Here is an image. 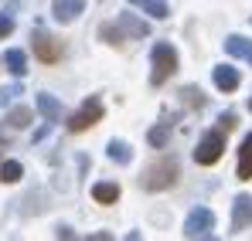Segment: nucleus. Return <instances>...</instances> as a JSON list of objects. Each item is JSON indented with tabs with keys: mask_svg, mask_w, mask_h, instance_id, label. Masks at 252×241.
I'll return each mask as SVG.
<instances>
[{
	"mask_svg": "<svg viewBox=\"0 0 252 241\" xmlns=\"http://www.w3.org/2000/svg\"><path fill=\"white\" fill-rule=\"evenodd\" d=\"M249 109H252V99H249Z\"/></svg>",
	"mask_w": 252,
	"mask_h": 241,
	"instance_id": "nucleus-25",
	"label": "nucleus"
},
{
	"mask_svg": "<svg viewBox=\"0 0 252 241\" xmlns=\"http://www.w3.org/2000/svg\"><path fill=\"white\" fill-rule=\"evenodd\" d=\"M221 153H225V133L221 129H211V133L201 136V143L194 150V160L201 163V166H211V163L221 160Z\"/></svg>",
	"mask_w": 252,
	"mask_h": 241,
	"instance_id": "nucleus-3",
	"label": "nucleus"
},
{
	"mask_svg": "<svg viewBox=\"0 0 252 241\" xmlns=\"http://www.w3.org/2000/svg\"><path fill=\"white\" fill-rule=\"evenodd\" d=\"M116 27H120V34H129V38H147V34H150V27H147L140 17H133V14H123Z\"/></svg>",
	"mask_w": 252,
	"mask_h": 241,
	"instance_id": "nucleus-12",
	"label": "nucleus"
},
{
	"mask_svg": "<svg viewBox=\"0 0 252 241\" xmlns=\"http://www.w3.org/2000/svg\"><path fill=\"white\" fill-rule=\"evenodd\" d=\"M38 112H41L48 122L62 119V102H58L55 95H38Z\"/></svg>",
	"mask_w": 252,
	"mask_h": 241,
	"instance_id": "nucleus-13",
	"label": "nucleus"
},
{
	"mask_svg": "<svg viewBox=\"0 0 252 241\" xmlns=\"http://www.w3.org/2000/svg\"><path fill=\"white\" fill-rule=\"evenodd\" d=\"M21 173H24V170H21V163H17V160H7L3 166H0V180H3V184H17Z\"/></svg>",
	"mask_w": 252,
	"mask_h": 241,
	"instance_id": "nucleus-18",
	"label": "nucleus"
},
{
	"mask_svg": "<svg viewBox=\"0 0 252 241\" xmlns=\"http://www.w3.org/2000/svg\"><path fill=\"white\" fill-rule=\"evenodd\" d=\"M106 153H109V160H113V163H129V160H133V150H129V143H123V139H109Z\"/></svg>",
	"mask_w": 252,
	"mask_h": 241,
	"instance_id": "nucleus-15",
	"label": "nucleus"
},
{
	"mask_svg": "<svg viewBox=\"0 0 252 241\" xmlns=\"http://www.w3.org/2000/svg\"><path fill=\"white\" fill-rule=\"evenodd\" d=\"M218 122H221V129H225V133H228V129H235V116H232V112H225Z\"/></svg>",
	"mask_w": 252,
	"mask_h": 241,
	"instance_id": "nucleus-24",
	"label": "nucleus"
},
{
	"mask_svg": "<svg viewBox=\"0 0 252 241\" xmlns=\"http://www.w3.org/2000/svg\"><path fill=\"white\" fill-rule=\"evenodd\" d=\"M147 139H150L154 146H164V143H167V139H170V122H164V126H154Z\"/></svg>",
	"mask_w": 252,
	"mask_h": 241,
	"instance_id": "nucleus-19",
	"label": "nucleus"
},
{
	"mask_svg": "<svg viewBox=\"0 0 252 241\" xmlns=\"http://www.w3.org/2000/svg\"><path fill=\"white\" fill-rule=\"evenodd\" d=\"M14 95H21V88H17V85H10V88H0V106H7Z\"/></svg>",
	"mask_w": 252,
	"mask_h": 241,
	"instance_id": "nucleus-22",
	"label": "nucleus"
},
{
	"mask_svg": "<svg viewBox=\"0 0 252 241\" xmlns=\"http://www.w3.org/2000/svg\"><path fill=\"white\" fill-rule=\"evenodd\" d=\"M181 95H184V102H188V106H198V109L205 106V95H201V88H194V85H188Z\"/></svg>",
	"mask_w": 252,
	"mask_h": 241,
	"instance_id": "nucleus-21",
	"label": "nucleus"
},
{
	"mask_svg": "<svg viewBox=\"0 0 252 241\" xmlns=\"http://www.w3.org/2000/svg\"><path fill=\"white\" fill-rule=\"evenodd\" d=\"M150 65H154V72H150V81L154 85H164V81L177 72V51L170 48V44H154V51H150Z\"/></svg>",
	"mask_w": 252,
	"mask_h": 241,
	"instance_id": "nucleus-2",
	"label": "nucleus"
},
{
	"mask_svg": "<svg viewBox=\"0 0 252 241\" xmlns=\"http://www.w3.org/2000/svg\"><path fill=\"white\" fill-rule=\"evenodd\" d=\"M225 51H228L232 58H242V61L252 65V41H246L242 34H228V38H225Z\"/></svg>",
	"mask_w": 252,
	"mask_h": 241,
	"instance_id": "nucleus-9",
	"label": "nucleus"
},
{
	"mask_svg": "<svg viewBox=\"0 0 252 241\" xmlns=\"http://www.w3.org/2000/svg\"><path fill=\"white\" fill-rule=\"evenodd\" d=\"M252 224V194H239L232 204V231H246Z\"/></svg>",
	"mask_w": 252,
	"mask_h": 241,
	"instance_id": "nucleus-6",
	"label": "nucleus"
},
{
	"mask_svg": "<svg viewBox=\"0 0 252 241\" xmlns=\"http://www.w3.org/2000/svg\"><path fill=\"white\" fill-rule=\"evenodd\" d=\"M174 180H177V160L167 157V160H160V163H154V166L143 170L140 187H143V190H167Z\"/></svg>",
	"mask_w": 252,
	"mask_h": 241,
	"instance_id": "nucleus-1",
	"label": "nucleus"
},
{
	"mask_svg": "<svg viewBox=\"0 0 252 241\" xmlns=\"http://www.w3.org/2000/svg\"><path fill=\"white\" fill-rule=\"evenodd\" d=\"M99 119H102V106H99V99H89L82 109L68 119V129H72V133H82V129H89V126H95Z\"/></svg>",
	"mask_w": 252,
	"mask_h": 241,
	"instance_id": "nucleus-5",
	"label": "nucleus"
},
{
	"mask_svg": "<svg viewBox=\"0 0 252 241\" xmlns=\"http://www.w3.org/2000/svg\"><path fill=\"white\" fill-rule=\"evenodd\" d=\"M10 31H14V21L10 17H0V38H7Z\"/></svg>",
	"mask_w": 252,
	"mask_h": 241,
	"instance_id": "nucleus-23",
	"label": "nucleus"
},
{
	"mask_svg": "<svg viewBox=\"0 0 252 241\" xmlns=\"http://www.w3.org/2000/svg\"><path fill=\"white\" fill-rule=\"evenodd\" d=\"M239 180H252V133L242 139V146H239Z\"/></svg>",
	"mask_w": 252,
	"mask_h": 241,
	"instance_id": "nucleus-11",
	"label": "nucleus"
},
{
	"mask_svg": "<svg viewBox=\"0 0 252 241\" xmlns=\"http://www.w3.org/2000/svg\"><path fill=\"white\" fill-rule=\"evenodd\" d=\"M82 10H85V0H55V3H51V14H55V21H62V24L75 21Z\"/></svg>",
	"mask_w": 252,
	"mask_h": 241,
	"instance_id": "nucleus-8",
	"label": "nucleus"
},
{
	"mask_svg": "<svg viewBox=\"0 0 252 241\" xmlns=\"http://www.w3.org/2000/svg\"><path fill=\"white\" fill-rule=\"evenodd\" d=\"M7 122H10L14 129H24V126L31 122V109H24V106H21V109H14V112L7 116Z\"/></svg>",
	"mask_w": 252,
	"mask_h": 241,
	"instance_id": "nucleus-20",
	"label": "nucleus"
},
{
	"mask_svg": "<svg viewBox=\"0 0 252 241\" xmlns=\"http://www.w3.org/2000/svg\"><path fill=\"white\" fill-rule=\"evenodd\" d=\"M133 7H140L143 14H150V17H157V21H164L170 10H167V3L164 0H129Z\"/></svg>",
	"mask_w": 252,
	"mask_h": 241,
	"instance_id": "nucleus-14",
	"label": "nucleus"
},
{
	"mask_svg": "<svg viewBox=\"0 0 252 241\" xmlns=\"http://www.w3.org/2000/svg\"><path fill=\"white\" fill-rule=\"evenodd\" d=\"M3 61H7V72H14L17 79L28 72V58H24V51H17V48H10V51L3 54Z\"/></svg>",
	"mask_w": 252,
	"mask_h": 241,
	"instance_id": "nucleus-17",
	"label": "nucleus"
},
{
	"mask_svg": "<svg viewBox=\"0 0 252 241\" xmlns=\"http://www.w3.org/2000/svg\"><path fill=\"white\" fill-rule=\"evenodd\" d=\"M215 231V214L208 207H194L184 221V238H211Z\"/></svg>",
	"mask_w": 252,
	"mask_h": 241,
	"instance_id": "nucleus-4",
	"label": "nucleus"
},
{
	"mask_svg": "<svg viewBox=\"0 0 252 241\" xmlns=\"http://www.w3.org/2000/svg\"><path fill=\"white\" fill-rule=\"evenodd\" d=\"M34 54L41 61H58L62 58V44L51 38V34H44V31H34Z\"/></svg>",
	"mask_w": 252,
	"mask_h": 241,
	"instance_id": "nucleus-7",
	"label": "nucleus"
},
{
	"mask_svg": "<svg viewBox=\"0 0 252 241\" xmlns=\"http://www.w3.org/2000/svg\"><path fill=\"white\" fill-rule=\"evenodd\" d=\"M211 79H215V88H221V92H235L239 88V72L232 65H218Z\"/></svg>",
	"mask_w": 252,
	"mask_h": 241,
	"instance_id": "nucleus-10",
	"label": "nucleus"
},
{
	"mask_svg": "<svg viewBox=\"0 0 252 241\" xmlns=\"http://www.w3.org/2000/svg\"><path fill=\"white\" fill-rule=\"evenodd\" d=\"M92 197L99 204H116L120 201V184H95L92 187Z\"/></svg>",
	"mask_w": 252,
	"mask_h": 241,
	"instance_id": "nucleus-16",
	"label": "nucleus"
}]
</instances>
